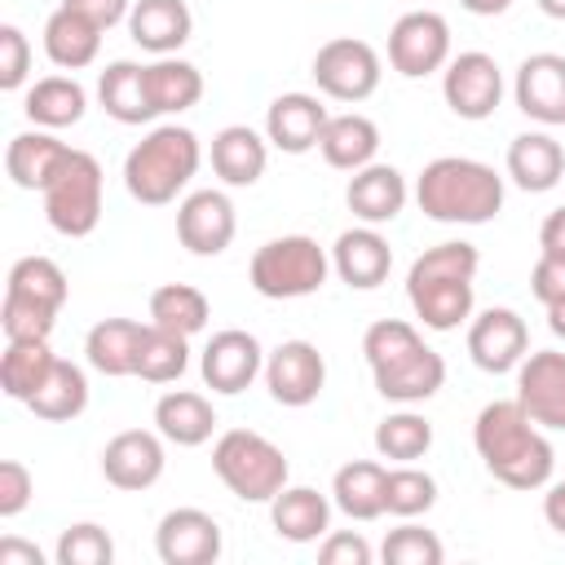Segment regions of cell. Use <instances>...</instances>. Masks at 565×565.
<instances>
[{"label":"cell","instance_id":"1","mask_svg":"<svg viewBox=\"0 0 565 565\" xmlns=\"http://www.w3.org/2000/svg\"><path fill=\"white\" fill-rule=\"evenodd\" d=\"M472 446L494 481L508 490H543L556 468V450L543 437V428L525 415V406L512 402H486L472 424Z\"/></svg>","mask_w":565,"mask_h":565},{"label":"cell","instance_id":"2","mask_svg":"<svg viewBox=\"0 0 565 565\" xmlns=\"http://www.w3.org/2000/svg\"><path fill=\"white\" fill-rule=\"evenodd\" d=\"M362 353L375 380V393L397 406H419L441 393L446 384V362L437 349L424 344L415 322L402 318H380L362 335Z\"/></svg>","mask_w":565,"mask_h":565},{"label":"cell","instance_id":"3","mask_svg":"<svg viewBox=\"0 0 565 565\" xmlns=\"http://www.w3.org/2000/svg\"><path fill=\"white\" fill-rule=\"evenodd\" d=\"M477 265H481V256L463 238L437 243V247H428V252H419L411 260V269H406V300H411L415 318L428 331H455L459 322L472 318Z\"/></svg>","mask_w":565,"mask_h":565},{"label":"cell","instance_id":"4","mask_svg":"<svg viewBox=\"0 0 565 565\" xmlns=\"http://www.w3.org/2000/svg\"><path fill=\"white\" fill-rule=\"evenodd\" d=\"M415 203L437 225H486L503 212V177L468 154H441L424 163Z\"/></svg>","mask_w":565,"mask_h":565},{"label":"cell","instance_id":"5","mask_svg":"<svg viewBox=\"0 0 565 565\" xmlns=\"http://www.w3.org/2000/svg\"><path fill=\"white\" fill-rule=\"evenodd\" d=\"M199 163V137L185 124H159L124 154V190L146 207H163L194 181Z\"/></svg>","mask_w":565,"mask_h":565},{"label":"cell","instance_id":"6","mask_svg":"<svg viewBox=\"0 0 565 565\" xmlns=\"http://www.w3.org/2000/svg\"><path fill=\"white\" fill-rule=\"evenodd\" d=\"M212 472L243 503H269L287 486V477H291L287 455L265 433H252V428H230V433L216 437Z\"/></svg>","mask_w":565,"mask_h":565},{"label":"cell","instance_id":"7","mask_svg":"<svg viewBox=\"0 0 565 565\" xmlns=\"http://www.w3.org/2000/svg\"><path fill=\"white\" fill-rule=\"evenodd\" d=\"M331 274V252L318 247V238L309 234H282L256 247L252 265H247V282L256 296L265 300H300L322 291Z\"/></svg>","mask_w":565,"mask_h":565},{"label":"cell","instance_id":"8","mask_svg":"<svg viewBox=\"0 0 565 565\" xmlns=\"http://www.w3.org/2000/svg\"><path fill=\"white\" fill-rule=\"evenodd\" d=\"M102 163L88 150L66 154V163L57 168V177L40 190L44 194V221L62 234V238H88L102 221Z\"/></svg>","mask_w":565,"mask_h":565},{"label":"cell","instance_id":"9","mask_svg":"<svg viewBox=\"0 0 565 565\" xmlns=\"http://www.w3.org/2000/svg\"><path fill=\"white\" fill-rule=\"evenodd\" d=\"M309 75H313V84H318L322 97L358 106V102H366V97L380 88V75H384V71H380V53H375L366 40H358V35H335V40H327V44L313 53Z\"/></svg>","mask_w":565,"mask_h":565},{"label":"cell","instance_id":"10","mask_svg":"<svg viewBox=\"0 0 565 565\" xmlns=\"http://www.w3.org/2000/svg\"><path fill=\"white\" fill-rule=\"evenodd\" d=\"M450 62V22L433 9H411L388 31V66L406 79L446 71Z\"/></svg>","mask_w":565,"mask_h":565},{"label":"cell","instance_id":"11","mask_svg":"<svg viewBox=\"0 0 565 565\" xmlns=\"http://www.w3.org/2000/svg\"><path fill=\"white\" fill-rule=\"evenodd\" d=\"M441 97L468 124L490 119L499 110V102H503V71H499V62L490 53H481V49L455 53L446 62V71H441Z\"/></svg>","mask_w":565,"mask_h":565},{"label":"cell","instance_id":"12","mask_svg":"<svg viewBox=\"0 0 565 565\" xmlns=\"http://www.w3.org/2000/svg\"><path fill=\"white\" fill-rule=\"evenodd\" d=\"M265 388L278 406H313L327 388V358L309 340H282L265 353Z\"/></svg>","mask_w":565,"mask_h":565},{"label":"cell","instance_id":"13","mask_svg":"<svg viewBox=\"0 0 565 565\" xmlns=\"http://www.w3.org/2000/svg\"><path fill=\"white\" fill-rule=\"evenodd\" d=\"M530 353V327L516 309L508 305H490L468 322V358L472 366H481L486 375H508L521 366V358Z\"/></svg>","mask_w":565,"mask_h":565},{"label":"cell","instance_id":"14","mask_svg":"<svg viewBox=\"0 0 565 565\" xmlns=\"http://www.w3.org/2000/svg\"><path fill=\"white\" fill-rule=\"evenodd\" d=\"M199 375H203V384H207L212 393L234 397V393L252 388L256 375H265V349H260V340H256L252 331L225 327V331H216V335L203 344V353H199Z\"/></svg>","mask_w":565,"mask_h":565},{"label":"cell","instance_id":"15","mask_svg":"<svg viewBox=\"0 0 565 565\" xmlns=\"http://www.w3.org/2000/svg\"><path fill=\"white\" fill-rule=\"evenodd\" d=\"M238 234V216L225 190H194L177 203V238L190 256H221Z\"/></svg>","mask_w":565,"mask_h":565},{"label":"cell","instance_id":"16","mask_svg":"<svg viewBox=\"0 0 565 565\" xmlns=\"http://www.w3.org/2000/svg\"><path fill=\"white\" fill-rule=\"evenodd\" d=\"M168 450L159 428H124L102 446V477L115 490H150L163 477Z\"/></svg>","mask_w":565,"mask_h":565},{"label":"cell","instance_id":"17","mask_svg":"<svg viewBox=\"0 0 565 565\" xmlns=\"http://www.w3.org/2000/svg\"><path fill=\"white\" fill-rule=\"evenodd\" d=\"M516 402L539 428L565 433V353L534 349L516 366Z\"/></svg>","mask_w":565,"mask_h":565},{"label":"cell","instance_id":"18","mask_svg":"<svg viewBox=\"0 0 565 565\" xmlns=\"http://www.w3.org/2000/svg\"><path fill=\"white\" fill-rule=\"evenodd\" d=\"M221 525L203 508H172L154 525V552L163 565H212L221 561Z\"/></svg>","mask_w":565,"mask_h":565},{"label":"cell","instance_id":"19","mask_svg":"<svg viewBox=\"0 0 565 565\" xmlns=\"http://www.w3.org/2000/svg\"><path fill=\"white\" fill-rule=\"evenodd\" d=\"M512 97L516 110L543 128H561L565 124V57L561 53H530L516 66L512 79Z\"/></svg>","mask_w":565,"mask_h":565},{"label":"cell","instance_id":"20","mask_svg":"<svg viewBox=\"0 0 565 565\" xmlns=\"http://www.w3.org/2000/svg\"><path fill=\"white\" fill-rule=\"evenodd\" d=\"M331 269L353 291H375L393 269V247L380 225H353L331 243Z\"/></svg>","mask_w":565,"mask_h":565},{"label":"cell","instance_id":"21","mask_svg":"<svg viewBox=\"0 0 565 565\" xmlns=\"http://www.w3.org/2000/svg\"><path fill=\"white\" fill-rule=\"evenodd\" d=\"M327 106L313 93H278L265 110V137L282 154H309L318 150V137L327 128Z\"/></svg>","mask_w":565,"mask_h":565},{"label":"cell","instance_id":"22","mask_svg":"<svg viewBox=\"0 0 565 565\" xmlns=\"http://www.w3.org/2000/svg\"><path fill=\"white\" fill-rule=\"evenodd\" d=\"M406 199H411V185H406V177L393 163H366L344 185V203H349V212L362 225H388V221H397L402 207H406Z\"/></svg>","mask_w":565,"mask_h":565},{"label":"cell","instance_id":"23","mask_svg":"<svg viewBox=\"0 0 565 565\" xmlns=\"http://www.w3.org/2000/svg\"><path fill=\"white\" fill-rule=\"evenodd\" d=\"M66 154H71V146L57 132L26 128V132L9 137V146H4V172H9V181L18 190H44L57 177V168L66 163Z\"/></svg>","mask_w":565,"mask_h":565},{"label":"cell","instance_id":"24","mask_svg":"<svg viewBox=\"0 0 565 565\" xmlns=\"http://www.w3.org/2000/svg\"><path fill=\"white\" fill-rule=\"evenodd\" d=\"M190 31H194V13L185 0H132L128 35L137 49L168 57L190 40Z\"/></svg>","mask_w":565,"mask_h":565},{"label":"cell","instance_id":"25","mask_svg":"<svg viewBox=\"0 0 565 565\" xmlns=\"http://www.w3.org/2000/svg\"><path fill=\"white\" fill-rule=\"evenodd\" d=\"M212 172L230 185V190H247L265 177V163H269V137H260L256 128L247 124H230L212 137Z\"/></svg>","mask_w":565,"mask_h":565},{"label":"cell","instance_id":"26","mask_svg":"<svg viewBox=\"0 0 565 565\" xmlns=\"http://www.w3.org/2000/svg\"><path fill=\"white\" fill-rule=\"evenodd\" d=\"M508 177L525 194L556 190L561 177H565V150H561V141L552 132H543V128L512 137V146H508Z\"/></svg>","mask_w":565,"mask_h":565},{"label":"cell","instance_id":"27","mask_svg":"<svg viewBox=\"0 0 565 565\" xmlns=\"http://www.w3.org/2000/svg\"><path fill=\"white\" fill-rule=\"evenodd\" d=\"M97 102H102V110H106L115 124H128V128L150 124V119L159 115L154 102H150L146 66H141V62H128V57L110 62V66L97 75Z\"/></svg>","mask_w":565,"mask_h":565},{"label":"cell","instance_id":"28","mask_svg":"<svg viewBox=\"0 0 565 565\" xmlns=\"http://www.w3.org/2000/svg\"><path fill=\"white\" fill-rule=\"evenodd\" d=\"M331 508L335 503L313 486H282L269 499V521H274V534L287 543H318L331 530Z\"/></svg>","mask_w":565,"mask_h":565},{"label":"cell","instance_id":"29","mask_svg":"<svg viewBox=\"0 0 565 565\" xmlns=\"http://www.w3.org/2000/svg\"><path fill=\"white\" fill-rule=\"evenodd\" d=\"M141 331L146 322L137 318H102L88 327L84 335V362L97 371V375H137V349H141Z\"/></svg>","mask_w":565,"mask_h":565},{"label":"cell","instance_id":"30","mask_svg":"<svg viewBox=\"0 0 565 565\" xmlns=\"http://www.w3.org/2000/svg\"><path fill=\"white\" fill-rule=\"evenodd\" d=\"M97 49H102V26L66 4H57L44 22V53L57 71H84L97 62Z\"/></svg>","mask_w":565,"mask_h":565},{"label":"cell","instance_id":"31","mask_svg":"<svg viewBox=\"0 0 565 565\" xmlns=\"http://www.w3.org/2000/svg\"><path fill=\"white\" fill-rule=\"evenodd\" d=\"M154 428L172 446H203L216 433V406L194 388H168L154 402Z\"/></svg>","mask_w":565,"mask_h":565},{"label":"cell","instance_id":"32","mask_svg":"<svg viewBox=\"0 0 565 565\" xmlns=\"http://www.w3.org/2000/svg\"><path fill=\"white\" fill-rule=\"evenodd\" d=\"M84 110H88V93H84V84L75 75H44L22 97V115L35 128H49V132L79 124Z\"/></svg>","mask_w":565,"mask_h":565},{"label":"cell","instance_id":"33","mask_svg":"<svg viewBox=\"0 0 565 565\" xmlns=\"http://www.w3.org/2000/svg\"><path fill=\"white\" fill-rule=\"evenodd\" d=\"M318 150H322V159L331 168L358 172V168L375 163V154H380V128H375V119H366L358 110L331 115L327 128H322V137H318Z\"/></svg>","mask_w":565,"mask_h":565},{"label":"cell","instance_id":"34","mask_svg":"<svg viewBox=\"0 0 565 565\" xmlns=\"http://www.w3.org/2000/svg\"><path fill=\"white\" fill-rule=\"evenodd\" d=\"M384 481H388V468L384 463H375V459H349L331 477V503L349 521H375V516H384Z\"/></svg>","mask_w":565,"mask_h":565},{"label":"cell","instance_id":"35","mask_svg":"<svg viewBox=\"0 0 565 565\" xmlns=\"http://www.w3.org/2000/svg\"><path fill=\"white\" fill-rule=\"evenodd\" d=\"M84 406H88V375H84V366L66 362V358L53 362V371L26 402V411L44 424H71L84 415Z\"/></svg>","mask_w":565,"mask_h":565},{"label":"cell","instance_id":"36","mask_svg":"<svg viewBox=\"0 0 565 565\" xmlns=\"http://www.w3.org/2000/svg\"><path fill=\"white\" fill-rule=\"evenodd\" d=\"M146 84H150V102L159 115H181V110L199 106V97H203V71L177 53L154 57L146 66Z\"/></svg>","mask_w":565,"mask_h":565},{"label":"cell","instance_id":"37","mask_svg":"<svg viewBox=\"0 0 565 565\" xmlns=\"http://www.w3.org/2000/svg\"><path fill=\"white\" fill-rule=\"evenodd\" d=\"M57 353L49 349V340H4L0 353V388L13 402H31V393L44 384V375L53 371Z\"/></svg>","mask_w":565,"mask_h":565},{"label":"cell","instance_id":"38","mask_svg":"<svg viewBox=\"0 0 565 565\" xmlns=\"http://www.w3.org/2000/svg\"><path fill=\"white\" fill-rule=\"evenodd\" d=\"M4 291L18 296V300L40 305L49 313H62V305L71 296V282H66V274H62L57 260H49V256H22V260H13L9 278H4Z\"/></svg>","mask_w":565,"mask_h":565},{"label":"cell","instance_id":"39","mask_svg":"<svg viewBox=\"0 0 565 565\" xmlns=\"http://www.w3.org/2000/svg\"><path fill=\"white\" fill-rule=\"evenodd\" d=\"M212 318V305L199 287L190 282H163L150 291V322L163 327V331H177V335H199Z\"/></svg>","mask_w":565,"mask_h":565},{"label":"cell","instance_id":"40","mask_svg":"<svg viewBox=\"0 0 565 565\" xmlns=\"http://www.w3.org/2000/svg\"><path fill=\"white\" fill-rule=\"evenodd\" d=\"M185 371H190V340L146 322L141 349H137V380H146V384H177Z\"/></svg>","mask_w":565,"mask_h":565},{"label":"cell","instance_id":"41","mask_svg":"<svg viewBox=\"0 0 565 565\" xmlns=\"http://www.w3.org/2000/svg\"><path fill=\"white\" fill-rule=\"evenodd\" d=\"M428 450H433V424L419 411L402 406V411H393V415H384L375 424V455L380 459H388V463H415Z\"/></svg>","mask_w":565,"mask_h":565},{"label":"cell","instance_id":"42","mask_svg":"<svg viewBox=\"0 0 565 565\" xmlns=\"http://www.w3.org/2000/svg\"><path fill=\"white\" fill-rule=\"evenodd\" d=\"M433 503H437V477L433 472H424L415 463L388 468V481H384V512L388 516L411 521V516L433 512Z\"/></svg>","mask_w":565,"mask_h":565},{"label":"cell","instance_id":"43","mask_svg":"<svg viewBox=\"0 0 565 565\" xmlns=\"http://www.w3.org/2000/svg\"><path fill=\"white\" fill-rule=\"evenodd\" d=\"M380 556H384V565H441L446 547H441V539L433 530L415 525V516H411V521H402L397 530L384 534Z\"/></svg>","mask_w":565,"mask_h":565},{"label":"cell","instance_id":"44","mask_svg":"<svg viewBox=\"0 0 565 565\" xmlns=\"http://www.w3.org/2000/svg\"><path fill=\"white\" fill-rule=\"evenodd\" d=\"M57 565H110L115 561V543L97 521H79L66 525L57 539Z\"/></svg>","mask_w":565,"mask_h":565},{"label":"cell","instance_id":"45","mask_svg":"<svg viewBox=\"0 0 565 565\" xmlns=\"http://www.w3.org/2000/svg\"><path fill=\"white\" fill-rule=\"evenodd\" d=\"M0 327H4V340H49L53 327H57V313L31 305V300H18L4 291L0 300Z\"/></svg>","mask_w":565,"mask_h":565},{"label":"cell","instance_id":"46","mask_svg":"<svg viewBox=\"0 0 565 565\" xmlns=\"http://www.w3.org/2000/svg\"><path fill=\"white\" fill-rule=\"evenodd\" d=\"M31 75V40L22 35V26L0 22V88L13 93L22 88Z\"/></svg>","mask_w":565,"mask_h":565},{"label":"cell","instance_id":"47","mask_svg":"<svg viewBox=\"0 0 565 565\" xmlns=\"http://www.w3.org/2000/svg\"><path fill=\"white\" fill-rule=\"evenodd\" d=\"M31 494H35V477H31V468L18 463V459H4V463H0V516L13 521L18 512H26Z\"/></svg>","mask_w":565,"mask_h":565},{"label":"cell","instance_id":"48","mask_svg":"<svg viewBox=\"0 0 565 565\" xmlns=\"http://www.w3.org/2000/svg\"><path fill=\"white\" fill-rule=\"evenodd\" d=\"M371 556L375 552L358 530H335V534H322V543H318L322 565H371Z\"/></svg>","mask_w":565,"mask_h":565},{"label":"cell","instance_id":"49","mask_svg":"<svg viewBox=\"0 0 565 565\" xmlns=\"http://www.w3.org/2000/svg\"><path fill=\"white\" fill-rule=\"evenodd\" d=\"M530 291H534V300H539L543 309L556 305V300H565V260L539 252V260H534V269H530Z\"/></svg>","mask_w":565,"mask_h":565},{"label":"cell","instance_id":"50","mask_svg":"<svg viewBox=\"0 0 565 565\" xmlns=\"http://www.w3.org/2000/svg\"><path fill=\"white\" fill-rule=\"evenodd\" d=\"M62 4L93 18L102 31H110L115 22H128V13H132V0H62Z\"/></svg>","mask_w":565,"mask_h":565},{"label":"cell","instance_id":"51","mask_svg":"<svg viewBox=\"0 0 565 565\" xmlns=\"http://www.w3.org/2000/svg\"><path fill=\"white\" fill-rule=\"evenodd\" d=\"M539 252L565 260V207H556V212L543 216V225H539Z\"/></svg>","mask_w":565,"mask_h":565},{"label":"cell","instance_id":"52","mask_svg":"<svg viewBox=\"0 0 565 565\" xmlns=\"http://www.w3.org/2000/svg\"><path fill=\"white\" fill-rule=\"evenodd\" d=\"M0 565H44V552L35 543H22V539H0Z\"/></svg>","mask_w":565,"mask_h":565},{"label":"cell","instance_id":"53","mask_svg":"<svg viewBox=\"0 0 565 565\" xmlns=\"http://www.w3.org/2000/svg\"><path fill=\"white\" fill-rule=\"evenodd\" d=\"M543 521H547V530H556L565 539V477L547 486V494H543Z\"/></svg>","mask_w":565,"mask_h":565},{"label":"cell","instance_id":"54","mask_svg":"<svg viewBox=\"0 0 565 565\" xmlns=\"http://www.w3.org/2000/svg\"><path fill=\"white\" fill-rule=\"evenodd\" d=\"M468 13H477V18H494V13H508V4L512 0H459Z\"/></svg>","mask_w":565,"mask_h":565},{"label":"cell","instance_id":"55","mask_svg":"<svg viewBox=\"0 0 565 565\" xmlns=\"http://www.w3.org/2000/svg\"><path fill=\"white\" fill-rule=\"evenodd\" d=\"M547 331H552L556 340H565V300L547 305Z\"/></svg>","mask_w":565,"mask_h":565},{"label":"cell","instance_id":"56","mask_svg":"<svg viewBox=\"0 0 565 565\" xmlns=\"http://www.w3.org/2000/svg\"><path fill=\"white\" fill-rule=\"evenodd\" d=\"M534 4H539V9L547 13V18H556V22H565V0H534Z\"/></svg>","mask_w":565,"mask_h":565}]
</instances>
